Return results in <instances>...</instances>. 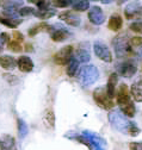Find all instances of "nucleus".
Segmentation results:
<instances>
[{
  "label": "nucleus",
  "instance_id": "nucleus-18",
  "mask_svg": "<svg viewBox=\"0 0 142 150\" xmlns=\"http://www.w3.org/2000/svg\"><path fill=\"white\" fill-rule=\"evenodd\" d=\"M22 19L21 18H12V17H7L5 14H3L0 12V24H3L10 29H16L22 24Z\"/></svg>",
  "mask_w": 142,
  "mask_h": 150
},
{
  "label": "nucleus",
  "instance_id": "nucleus-5",
  "mask_svg": "<svg viewBox=\"0 0 142 150\" xmlns=\"http://www.w3.org/2000/svg\"><path fill=\"white\" fill-rule=\"evenodd\" d=\"M77 78L82 87H88L99 79V70L93 64H85L80 68Z\"/></svg>",
  "mask_w": 142,
  "mask_h": 150
},
{
  "label": "nucleus",
  "instance_id": "nucleus-15",
  "mask_svg": "<svg viewBox=\"0 0 142 150\" xmlns=\"http://www.w3.org/2000/svg\"><path fill=\"white\" fill-rule=\"evenodd\" d=\"M0 149L1 150H18L16 144V139L11 135L0 136Z\"/></svg>",
  "mask_w": 142,
  "mask_h": 150
},
{
  "label": "nucleus",
  "instance_id": "nucleus-11",
  "mask_svg": "<svg viewBox=\"0 0 142 150\" xmlns=\"http://www.w3.org/2000/svg\"><path fill=\"white\" fill-rule=\"evenodd\" d=\"M91 45L88 42H81L78 44L77 49H74V57L79 61V63H87L91 60Z\"/></svg>",
  "mask_w": 142,
  "mask_h": 150
},
{
  "label": "nucleus",
  "instance_id": "nucleus-7",
  "mask_svg": "<svg viewBox=\"0 0 142 150\" xmlns=\"http://www.w3.org/2000/svg\"><path fill=\"white\" fill-rule=\"evenodd\" d=\"M93 100L94 103L103 110H111L115 106L114 100L109 97L106 88L104 86H100L93 91Z\"/></svg>",
  "mask_w": 142,
  "mask_h": 150
},
{
  "label": "nucleus",
  "instance_id": "nucleus-9",
  "mask_svg": "<svg viewBox=\"0 0 142 150\" xmlns=\"http://www.w3.org/2000/svg\"><path fill=\"white\" fill-rule=\"evenodd\" d=\"M93 51H94V55L97 57L104 62H112L114 57H112V52L111 50L109 49V47L106 45L103 41H96L94 44H93Z\"/></svg>",
  "mask_w": 142,
  "mask_h": 150
},
{
  "label": "nucleus",
  "instance_id": "nucleus-38",
  "mask_svg": "<svg viewBox=\"0 0 142 150\" xmlns=\"http://www.w3.org/2000/svg\"><path fill=\"white\" fill-rule=\"evenodd\" d=\"M3 51V45H1V43H0V52Z\"/></svg>",
  "mask_w": 142,
  "mask_h": 150
},
{
  "label": "nucleus",
  "instance_id": "nucleus-34",
  "mask_svg": "<svg viewBox=\"0 0 142 150\" xmlns=\"http://www.w3.org/2000/svg\"><path fill=\"white\" fill-rule=\"evenodd\" d=\"M4 79L10 83V85H17L19 82V79L18 76H16V75H12V74H4Z\"/></svg>",
  "mask_w": 142,
  "mask_h": 150
},
{
  "label": "nucleus",
  "instance_id": "nucleus-16",
  "mask_svg": "<svg viewBox=\"0 0 142 150\" xmlns=\"http://www.w3.org/2000/svg\"><path fill=\"white\" fill-rule=\"evenodd\" d=\"M130 94L135 101L142 103V78L133 82L130 87Z\"/></svg>",
  "mask_w": 142,
  "mask_h": 150
},
{
  "label": "nucleus",
  "instance_id": "nucleus-30",
  "mask_svg": "<svg viewBox=\"0 0 142 150\" xmlns=\"http://www.w3.org/2000/svg\"><path fill=\"white\" fill-rule=\"evenodd\" d=\"M1 6L4 7V10H6V8L19 10L21 7H23V3L22 1H5L1 4Z\"/></svg>",
  "mask_w": 142,
  "mask_h": 150
},
{
  "label": "nucleus",
  "instance_id": "nucleus-22",
  "mask_svg": "<svg viewBox=\"0 0 142 150\" xmlns=\"http://www.w3.org/2000/svg\"><path fill=\"white\" fill-rule=\"evenodd\" d=\"M130 48L134 55L142 57V37L134 36L130 38Z\"/></svg>",
  "mask_w": 142,
  "mask_h": 150
},
{
  "label": "nucleus",
  "instance_id": "nucleus-27",
  "mask_svg": "<svg viewBox=\"0 0 142 150\" xmlns=\"http://www.w3.org/2000/svg\"><path fill=\"white\" fill-rule=\"evenodd\" d=\"M43 122L47 126L49 127H54L55 126V113L53 110H45L43 113Z\"/></svg>",
  "mask_w": 142,
  "mask_h": 150
},
{
  "label": "nucleus",
  "instance_id": "nucleus-3",
  "mask_svg": "<svg viewBox=\"0 0 142 150\" xmlns=\"http://www.w3.org/2000/svg\"><path fill=\"white\" fill-rule=\"evenodd\" d=\"M116 101L123 115H126L128 118H133L135 116L136 108L130 94V91L126 83H122L116 91Z\"/></svg>",
  "mask_w": 142,
  "mask_h": 150
},
{
  "label": "nucleus",
  "instance_id": "nucleus-12",
  "mask_svg": "<svg viewBox=\"0 0 142 150\" xmlns=\"http://www.w3.org/2000/svg\"><path fill=\"white\" fill-rule=\"evenodd\" d=\"M59 18H60V21L65 22L66 24L73 26V28H78L81 24L80 16L74 11H63L59 14Z\"/></svg>",
  "mask_w": 142,
  "mask_h": 150
},
{
  "label": "nucleus",
  "instance_id": "nucleus-10",
  "mask_svg": "<svg viewBox=\"0 0 142 150\" xmlns=\"http://www.w3.org/2000/svg\"><path fill=\"white\" fill-rule=\"evenodd\" d=\"M74 56V49L72 45H66L61 48L55 55H54V62L59 66H67L68 62L72 60Z\"/></svg>",
  "mask_w": 142,
  "mask_h": 150
},
{
  "label": "nucleus",
  "instance_id": "nucleus-28",
  "mask_svg": "<svg viewBox=\"0 0 142 150\" xmlns=\"http://www.w3.org/2000/svg\"><path fill=\"white\" fill-rule=\"evenodd\" d=\"M17 129H18V136L19 138H25L26 135L29 134V127L26 125V123L22 119V118H18L17 119Z\"/></svg>",
  "mask_w": 142,
  "mask_h": 150
},
{
  "label": "nucleus",
  "instance_id": "nucleus-25",
  "mask_svg": "<svg viewBox=\"0 0 142 150\" xmlns=\"http://www.w3.org/2000/svg\"><path fill=\"white\" fill-rule=\"evenodd\" d=\"M49 28H50L49 24H47L45 22H41V23L36 24V25L31 26V28L29 29L28 33H29L30 37H33V36H36L37 33H40V32H42V31H49Z\"/></svg>",
  "mask_w": 142,
  "mask_h": 150
},
{
  "label": "nucleus",
  "instance_id": "nucleus-17",
  "mask_svg": "<svg viewBox=\"0 0 142 150\" xmlns=\"http://www.w3.org/2000/svg\"><path fill=\"white\" fill-rule=\"evenodd\" d=\"M122 26H123V18H122L118 13L111 14L110 18H109V22H108V28H109V30L117 32V31H119V30L122 29Z\"/></svg>",
  "mask_w": 142,
  "mask_h": 150
},
{
  "label": "nucleus",
  "instance_id": "nucleus-1",
  "mask_svg": "<svg viewBox=\"0 0 142 150\" xmlns=\"http://www.w3.org/2000/svg\"><path fill=\"white\" fill-rule=\"evenodd\" d=\"M108 118L111 126L122 135L135 137L141 132V129L137 126V124L128 118L126 115H123L119 108H112L109 112Z\"/></svg>",
  "mask_w": 142,
  "mask_h": 150
},
{
  "label": "nucleus",
  "instance_id": "nucleus-24",
  "mask_svg": "<svg viewBox=\"0 0 142 150\" xmlns=\"http://www.w3.org/2000/svg\"><path fill=\"white\" fill-rule=\"evenodd\" d=\"M55 14H56V10L53 6H50L48 8H43V10H37L36 8V12H35V17L40 18V19H42V21H47V19H49V18L54 17Z\"/></svg>",
  "mask_w": 142,
  "mask_h": 150
},
{
  "label": "nucleus",
  "instance_id": "nucleus-21",
  "mask_svg": "<svg viewBox=\"0 0 142 150\" xmlns=\"http://www.w3.org/2000/svg\"><path fill=\"white\" fill-rule=\"evenodd\" d=\"M140 8H141V4L137 1H133L129 3L126 8H124V13H126V17L128 19H131L135 16H140Z\"/></svg>",
  "mask_w": 142,
  "mask_h": 150
},
{
  "label": "nucleus",
  "instance_id": "nucleus-37",
  "mask_svg": "<svg viewBox=\"0 0 142 150\" xmlns=\"http://www.w3.org/2000/svg\"><path fill=\"white\" fill-rule=\"evenodd\" d=\"M13 37H14V41L18 42V43H21V42L24 41V36H23L19 31H14V32H13Z\"/></svg>",
  "mask_w": 142,
  "mask_h": 150
},
{
  "label": "nucleus",
  "instance_id": "nucleus-13",
  "mask_svg": "<svg viewBox=\"0 0 142 150\" xmlns=\"http://www.w3.org/2000/svg\"><path fill=\"white\" fill-rule=\"evenodd\" d=\"M87 17H88V21L94 25H102L105 22V14H104L103 10L97 5L90 7Z\"/></svg>",
  "mask_w": 142,
  "mask_h": 150
},
{
  "label": "nucleus",
  "instance_id": "nucleus-31",
  "mask_svg": "<svg viewBox=\"0 0 142 150\" xmlns=\"http://www.w3.org/2000/svg\"><path fill=\"white\" fill-rule=\"evenodd\" d=\"M36 8H33L31 6H23L19 8V16L21 17H28V16H35Z\"/></svg>",
  "mask_w": 142,
  "mask_h": 150
},
{
  "label": "nucleus",
  "instance_id": "nucleus-35",
  "mask_svg": "<svg viewBox=\"0 0 142 150\" xmlns=\"http://www.w3.org/2000/svg\"><path fill=\"white\" fill-rule=\"evenodd\" d=\"M0 43L1 45L10 43V35L7 32H0Z\"/></svg>",
  "mask_w": 142,
  "mask_h": 150
},
{
  "label": "nucleus",
  "instance_id": "nucleus-8",
  "mask_svg": "<svg viewBox=\"0 0 142 150\" xmlns=\"http://www.w3.org/2000/svg\"><path fill=\"white\" fill-rule=\"evenodd\" d=\"M48 32H50V37L54 42H65L73 36L72 32H70L65 25H62L60 23L50 25Z\"/></svg>",
  "mask_w": 142,
  "mask_h": 150
},
{
  "label": "nucleus",
  "instance_id": "nucleus-26",
  "mask_svg": "<svg viewBox=\"0 0 142 150\" xmlns=\"http://www.w3.org/2000/svg\"><path fill=\"white\" fill-rule=\"evenodd\" d=\"M72 10L75 12H84V11H87L90 10L91 5H90V1H86V0H77V1H72V5H70Z\"/></svg>",
  "mask_w": 142,
  "mask_h": 150
},
{
  "label": "nucleus",
  "instance_id": "nucleus-32",
  "mask_svg": "<svg viewBox=\"0 0 142 150\" xmlns=\"http://www.w3.org/2000/svg\"><path fill=\"white\" fill-rule=\"evenodd\" d=\"M73 0H55V1H51V6L53 7H68L72 5Z\"/></svg>",
  "mask_w": 142,
  "mask_h": 150
},
{
  "label": "nucleus",
  "instance_id": "nucleus-33",
  "mask_svg": "<svg viewBox=\"0 0 142 150\" xmlns=\"http://www.w3.org/2000/svg\"><path fill=\"white\" fill-rule=\"evenodd\" d=\"M7 47H9V49H10L11 51H14V52H21V51L23 50L21 43L16 42L14 40H13V41H10V43L7 44Z\"/></svg>",
  "mask_w": 142,
  "mask_h": 150
},
{
  "label": "nucleus",
  "instance_id": "nucleus-2",
  "mask_svg": "<svg viewBox=\"0 0 142 150\" xmlns=\"http://www.w3.org/2000/svg\"><path fill=\"white\" fill-rule=\"evenodd\" d=\"M67 138L77 141L84 145H86L90 150H106V141L97 132L90 130H84L80 134H66Z\"/></svg>",
  "mask_w": 142,
  "mask_h": 150
},
{
  "label": "nucleus",
  "instance_id": "nucleus-19",
  "mask_svg": "<svg viewBox=\"0 0 142 150\" xmlns=\"http://www.w3.org/2000/svg\"><path fill=\"white\" fill-rule=\"evenodd\" d=\"M0 67L5 70H13L17 67V60L11 55L0 56Z\"/></svg>",
  "mask_w": 142,
  "mask_h": 150
},
{
  "label": "nucleus",
  "instance_id": "nucleus-4",
  "mask_svg": "<svg viewBox=\"0 0 142 150\" xmlns=\"http://www.w3.org/2000/svg\"><path fill=\"white\" fill-rule=\"evenodd\" d=\"M130 38L131 37H129L128 32H121L112 38L111 44L118 59L121 60L129 59V56L133 54L130 48Z\"/></svg>",
  "mask_w": 142,
  "mask_h": 150
},
{
  "label": "nucleus",
  "instance_id": "nucleus-6",
  "mask_svg": "<svg viewBox=\"0 0 142 150\" xmlns=\"http://www.w3.org/2000/svg\"><path fill=\"white\" fill-rule=\"evenodd\" d=\"M116 70H117V75L130 79L137 71V62L131 57L121 60L119 62L116 63Z\"/></svg>",
  "mask_w": 142,
  "mask_h": 150
},
{
  "label": "nucleus",
  "instance_id": "nucleus-14",
  "mask_svg": "<svg viewBox=\"0 0 142 150\" xmlns=\"http://www.w3.org/2000/svg\"><path fill=\"white\" fill-rule=\"evenodd\" d=\"M17 67L23 73H30L33 70L35 64L29 56H21V57H18V60H17Z\"/></svg>",
  "mask_w": 142,
  "mask_h": 150
},
{
  "label": "nucleus",
  "instance_id": "nucleus-36",
  "mask_svg": "<svg viewBox=\"0 0 142 150\" xmlns=\"http://www.w3.org/2000/svg\"><path fill=\"white\" fill-rule=\"evenodd\" d=\"M129 149L130 150H142V141L137 142H131L129 143Z\"/></svg>",
  "mask_w": 142,
  "mask_h": 150
},
{
  "label": "nucleus",
  "instance_id": "nucleus-29",
  "mask_svg": "<svg viewBox=\"0 0 142 150\" xmlns=\"http://www.w3.org/2000/svg\"><path fill=\"white\" fill-rule=\"evenodd\" d=\"M129 29L136 33H142V18H138V19L131 22L129 24Z\"/></svg>",
  "mask_w": 142,
  "mask_h": 150
},
{
  "label": "nucleus",
  "instance_id": "nucleus-39",
  "mask_svg": "<svg viewBox=\"0 0 142 150\" xmlns=\"http://www.w3.org/2000/svg\"><path fill=\"white\" fill-rule=\"evenodd\" d=\"M140 16H142V6H141V8H140Z\"/></svg>",
  "mask_w": 142,
  "mask_h": 150
},
{
  "label": "nucleus",
  "instance_id": "nucleus-20",
  "mask_svg": "<svg viewBox=\"0 0 142 150\" xmlns=\"http://www.w3.org/2000/svg\"><path fill=\"white\" fill-rule=\"evenodd\" d=\"M117 81H118V75L117 73H111L110 76H109V80H108V83H106L105 88H106V92L111 99H114L115 94H116V85H117Z\"/></svg>",
  "mask_w": 142,
  "mask_h": 150
},
{
  "label": "nucleus",
  "instance_id": "nucleus-23",
  "mask_svg": "<svg viewBox=\"0 0 142 150\" xmlns=\"http://www.w3.org/2000/svg\"><path fill=\"white\" fill-rule=\"evenodd\" d=\"M79 66H80L79 61L73 56L72 60L68 62V64H67V69H66V71H67V74H68V76H70V78H75V76H78V73H79V70H80Z\"/></svg>",
  "mask_w": 142,
  "mask_h": 150
}]
</instances>
